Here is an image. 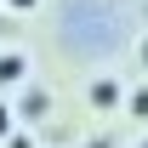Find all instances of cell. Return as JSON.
Returning <instances> with one entry per match:
<instances>
[{"mask_svg":"<svg viewBox=\"0 0 148 148\" xmlns=\"http://www.w3.org/2000/svg\"><path fill=\"white\" fill-rule=\"evenodd\" d=\"M143 63H148V40H143Z\"/></svg>","mask_w":148,"mask_h":148,"instance_id":"5b68a950","label":"cell"},{"mask_svg":"<svg viewBox=\"0 0 148 148\" xmlns=\"http://www.w3.org/2000/svg\"><path fill=\"white\" fill-rule=\"evenodd\" d=\"M0 80H23V57H0Z\"/></svg>","mask_w":148,"mask_h":148,"instance_id":"7a4b0ae2","label":"cell"},{"mask_svg":"<svg viewBox=\"0 0 148 148\" xmlns=\"http://www.w3.org/2000/svg\"><path fill=\"white\" fill-rule=\"evenodd\" d=\"M6 6H12V12H34L40 0H6Z\"/></svg>","mask_w":148,"mask_h":148,"instance_id":"3957f363","label":"cell"},{"mask_svg":"<svg viewBox=\"0 0 148 148\" xmlns=\"http://www.w3.org/2000/svg\"><path fill=\"white\" fill-rule=\"evenodd\" d=\"M114 97H120V91H114V86H108V80H97V86H91V103H97V108H108V103H114Z\"/></svg>","mask_w":148,"mask_h":148,"instance_id":"6da1fadb","label":"cell"},{"mask_svg":"<svg viewBox=\"0 0 148 148\" xmlns=\"http://www.w3.org/2000/svg\"><path fill=\"white\" fill-rule=\"evenodd\" d=\"M6 125H12V114H6V108H0V131H6Z\"/></svg>","mask_w":148,"mask_h":148,"instance_id":"277c9868","label":"cell"}]
</instances>
